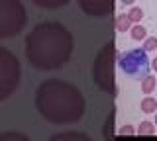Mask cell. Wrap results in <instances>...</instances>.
Masks as SVG:
<instances>
[{
	"mask_svg": "<svg viewBox=\"0 0 157 141\" xmlns=\"http://www.w3.org/2000/svg\"><path fill=\"white\" fill-rule=\"evenodd\" d=\"M73 49V33L59 22H41L26 35V57L37 71L61 69L69 63Z\"/></svg>",
	"mask_w": 157,
	"mask_h": 141,
	"instance_id": "1",
	"label": "cell"
},
{
	"mask_svg": "<svg viewBox=\"0 0 157 141\" xmlns=\"http://www.w3.org/2000/svg\"><path fill=\"white\" fill-rule=\"evenodd\" d=\"M36 108L49 124L65 125L82 120L86 102L75 84L59 79L43 80L36 90Z\"/></svg>",
	"mask_w": 157,
	"mask_h": 141,
	"instance_id": "2",
	"label": "cell"
},
{
	"mask_svg": "<svg viewBox=\"0 0 157 141\" xmlns=\"http://www.w3.org/2000/svg\"><path fill=\"white\" fill-rule=\"evenodd\" d=\"M114 63H116V45L110 41L98 51L94 65H92L94 84L110 96H116V92H118L116 90V79H114Z\"/></svg>",
	"mask_w": 157,
	"mask_h": 141,
	"instance_id": "3",
	"label": "cell"
},
{
	"mask_svg": "<svg viewBox=\"0 0 157 141\" xmlns=\"http://www.w3.org/2000/svg\"><path fill=\"white\" fill-rule=\"evenodd\" d=\"M26 24L28 12L22 0H0V39L18 35Z\"/></svg>",
	"mask_w": 157,
	"mask_h": 141,
	"instance_id": "4",
	"label": "cell"
},
{
	"mask_svg": "<svg viewBox=\"0 0 157 141\" xmlns=\"http://www.w3.org/2000/svg\"><path fill=\"white\" fill-rule=\"evenodd\" d=\"M22 79V67L18 57L6 47H0V102L16 92Z\"/></svg>",
	"mask_w": 157,
	"mask_h": 141,
	"instance_id": "5",
	"label": "cell"
},
{
	"mask_svg": "<svg viewBox=\"0 0 157 141\" xmlns=\"http://www.w3.org/2000/svg\"><path fill=\"white\" fill-rule=\"evenodd\" d=\"M118 63H120V69L134 79L144 80L149 75V59H147V51L144 47H136V49L122 53L118 57Z\"/></svg>",
	"mask_w": 157,
	"mask_h": 141,
	"instance_id": "6",
	"label": "cell"
},
{
	"mask_svg": "<svg viewBox=\"0 0 157 141\" xmlns=\"http://www.w3.org/2000/svg\"><path fill=\"white\" fill-rule=\"evenodd\" d=\"M77 2L82 12L94 18L108 16L114 10V0H77Z\"/></svg>",
	"mask_w": 157,
	"mask_h": 141,
	"instance_id": "7",
	"label": "cell"
},
{
	"mask_svg": "<svg viewBox=\"0 0 157 141\" xmlns=\"http://www.w3.org/2000/svg\"><path fill=\"white\" fill-rule=\"evenodd\" d=\"M47 141H92V139L82 131H63V133L51 135Z\"/></svg>",
	"mask_w": 157,
	"mask_h": 141,
	"instance_id": "8",
	"label": "cell"
},
{
	"mask_svg": "<svg viewBox=\"0 0 157 141\" xmlns=\"http://www.w3.org/2000/svg\"><path fill=\"white\" fill-rule=\"evenodd\" d=\"M32 2L39 8H45V10H57V8L67 6L71 0H32Z\"/></svg>",
	"mask_w": 157,
	"mask_h": 141,
	"instance_id": "9",
	"label": "cell"
},
{
	"mask_svg": "<svg viewBox=\"0 0 157 141\" xmlns=\"http://www.w3.org/2000/svg\"><path fill=\"white\" fill-rule=\"evenodd\" d=\"M0 141H32V139L20 131H4V133H0Z\"/></svg>",
	"mask_w": 157,
	"mask_h": 141,
	"instance_id": "10",
	"label": "cell"
},
{
	"mask_svg": "<svg viewBox=\"0 0 157 141\" xmlns=\"http://www.w3.org/2000/svg\"><path fill=\"white\" fill-rule=\"evenodd\" d=\"M132 22L130 18H128V14H120V16L116 18V30L118 32H128V30H132Z\"/></svg>",
	"mask_w": 157,
	"mask_h": 141,
	"instance_id": "11",
	"label": "cell"
},
{
	"mask_svg": "<svg viewBox=\"0 0 157 141\" xmlns=\"http://www.w3.org/2000/svg\"><path fill=\"white\" fill-rule=\"evenodd\" d=\"M104 137L106 141H114V112L108 116V121L104 125Z\"/></svg>",
	"mask_w": 157,
	"mask_h": 141,
	"instance_id": "12",
	"label": "cell"
},
{
	"mask_svg": "<svg viewBox=\"0 0 157 141\" xmlns=\"http://www.w3.org/2000/svg\"><path fill=\"white\" fill-rule=\"evenodd\" d=\"M157 110V100L151 98V96H147V98L141 100V112L144 114H151V112Z\"/></svg>",
	"mask_w": 157,
	"mask_h": 141,
	"instance_id": "13",
	"label": "cell"
},
{
	"mask_svg": "<svg viewBox=\"0 0 157 141\" xmlns=\"http://www.w3.org/2000/svg\"><path fill=\"white\" fill-rule=\"evenodd\" d=\"M155 84H157V80H155V76H151V75H147L144 80H141V90L145 92V94H151V92L155 90Z\"/></svg>",
	"mask_w": 157,
	"mask_h": 141,
	"instance_id": "14",
	"label": "cell"
},
{
	"mask_svg": "<svg viewBox=\"0 0 157 141\" xmlns=\"http://www.w3.org/2000/svg\"><path fill=\"white\" fill-rule=\"evenodd\" d=\"M130 33H132V39H136V41H141V39H145V35H147V30L144 26H136L130 30Z\"/></svg>",
	"mask_w": 157,
	"mask_h": 141,
	"instance_id": "15",
	"label": "cell"
},
{
	"mask_svg": "<svg viewBox=\"0 0 157 141\" xmlns=\"http://www.w3.org/2000/svg\"><path fill=\"white\" fill-rule=\"evenodd\" d=\"M153 131H155V125L151 121H141L140 128H137V133L140 135H153Z\"/></svg>",
	"mask_w": 157,
	"mask_h": 141,
	"instance_id": "16",
	"label": "cell"
},
{
	"mask_svg": "<svg viewBox=\"0 0 157 141\" xmlns=\"http://www.w3.org/2000/svg\"><path fill=\"white\" fill-rule=\"evenodd\" d=\"M128 18H130L134 24H137L141 18H144V12H141V8H137V6H136V8H130V12H128Z\"/></svg>",
	"mask_w": 157,
	"mask_h": 141,
	"instance_id": "17",
	"label": "cell"
},
{
	"mask_svg": "<svg viewBox=\"0 0 157 141\" xmlns=\"http://www.w3.org/2000/svg\"><path fill=\"white\" fill-rule=\"evenodd\" d=\"M144 49H145V51H153V49H157V37H149V39H145Z\"/></svg>",
	"mask_w": 157,
	"mask_h": 141,
	"instance_id": "18",
	"label": "cell"
},
{
	"mask_svg": "<svg viewBox=\"0 0 157 141\" xmlns=\"http://www.w3.org/2000/svg\"><path fill=\"white\" fill-rule=\"evenodd\" d=\"M134 128H132V125H124V128H120V131H118V133L120 135H134Z\"/></svg>",
	"mask_w": 157,
	"mask_h": 141,
	"instance_id": "19",
	"label": "cell"
},
{
	"mask_svg": "<svg viewBox=\"0 0 157 141\" xmlns=\"http://www.w3.org/2000/svg\"><path fill=\"white\" fill-rule=\"evenodd\" d=\"M151 65H153V71H157V57L153 59V63H151Z\"/></svg>",
	"mask_w": 157,
	"mask_h": 141,
	"instance_id": "20",
	"label": "cell"
},
{
	"mask_svg": "<svg viewBox=\"0 0 157 141\" xmlns=\"http://www.w3.org/2000/svg\"><path fill=\"white\" fill-rule=\"evenodd\" d=\"M124 4H134V0H122Z\"/></svg>",
	"mask_w": 157,
	"mask_h": 141,
	"instance_id": "21",
	"label": "cell"
},
{
	"mask_svg": "<svg viewBox=\"0 0 157 141\" xmlns=\"http://www.w3.org/2000/svg\"><path fill=\"white\" fill-rule=\"evenodd\" d=\"M155 125H157V118H155Z\"/></svg>",
	"mask_w": 157,
	"mask_h": 141,
	"instance_id": "22",
	"label": "cell"
}]
</instances>
